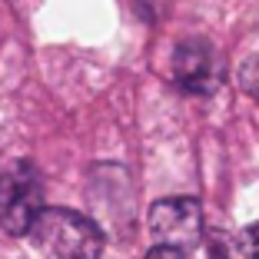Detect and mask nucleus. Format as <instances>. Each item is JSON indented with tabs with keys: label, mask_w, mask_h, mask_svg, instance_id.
I'll use <instances>...</instances> for the list:
<instances>
[{
	"label": "nucleus",
	"mask_w": 259,
	"mask_h": 259,
	"mask_svg": "<svg viewBox=\"0 0 259 259\" xmlns=\"http://www.w3.org/2000/svg\"><path fill=\"white\" fill-rule=\"evenodd\" d=\"M27 236L44 259H100L103 252V233L97 223L63 206H47Z\"/></svg>",
	"instance_id": "nucleus-1"
},
{
	"label": "nucleus",
	"mask_w": 259,
	"mask_h": 259,
	"mask_svg": "<svg viewBox=\"0 0 259 259\" xmlns=\"http://www.w3.org/2000/svg\"><path fill=\"white\" fill-rule=\"evenodd\" d=\"M44 213V183L33 163L20 160L0 180V229L7 236L30 233L33 220Z\"/></svg>",
	"instance_id": "nucleus-2"
},
{
	"label": "nucleus",
	"mask_w": 259,
	"mask_h": 259,
	"mask_svg": "<svg viewBox=\"0 0 259 259\" xmlns=\"http://www.w3.org/2000/svg\"><path fill=\"white\" fill-rule=\"evenodd\" d=\"M150 236L160 246L193 249L203 239V209L193 196H166L150 206Z\"/></svg>",
	"instance_id": "nucleus-3"
},
{
	"label": "nucleus",
	"mask_w": 259,
	"mask_h": 259,
	"mask_svg": "<svg viewBox=\"0 0 259 259\" xmlns=\"http://www.w3.org/2000/svg\"><path fill=\"white\" fill-rule=\"evenodd\" d=\"M173 80L183 93L209 97L223 83V57L209 40H183L173 50Z\"/></svg>",
	"instance_id": "nucleus-4"
},
{
	"label": "nucleus",
	"mask_w": 259,
	"mask_h": 259,
	"mask_svg": "<svg viewBox=\"0 0 259 259\" xmlns=\"http://www.w3.org/2000/svg\"><path fill=\"white\" fill-rule=\"evenodd\" d=\"M239 87H243L246 97H252L259 103V54L243 60V67H239Z\"/></svg>",
	"instance_id": "nucleus-5"
},
{
	"label": "nucleus",
	"mask_w": 259,
	"mask_h": 259,
	"mask_svg": "<svg viewBox=\"0 0 259 259\" xmlns=\"http://www.w3.org/2000/svg\"><path fill=\"white\" fill-rule=\"evenodd\" d=\"M239 249H243L246 259H259V223H249L239 233Z\"/></svg>",
	"instance_id": "nucleus-6"
},
{
	"label": "nucleus",
	"mask_w": 259,
	"mask_h": 259,
	"mask_svg": "<svg viewBox=\"0 0 259 259\" xmlns=\"http://www.w3.org/2000/svg\"><path fill=\"white\" fill-rule=\"evenodd\" d=\"M146 259H186V249H176V246H153L150 252H146Z\"/></svg>",
	"instance_id": "nucleus-7"
}]
</instances>
